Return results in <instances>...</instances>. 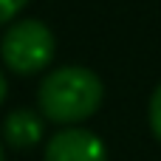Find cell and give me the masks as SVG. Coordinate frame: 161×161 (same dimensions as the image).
<instances>
[{"label": "cell", "instance_id": "1", "mask_svg": "<svg viewBox=\"0 0 161 161\" xmlns=\"http://www.w3.org/2000/svg\"><path fill=\"white\" fill-rule=\"evenodd\" d=\"M105 88L102 79L85 65H62L54 68L37 91V105L48 122L76 125L91 119L102 105Z\"/></svg>", "mask_w": 161, "mask_h": 161}, {"label": "cell", "instance_id": "2", "mask_svg": "<svg viewBox=\"0 0 161 161\" xmlns=\"http://www.w3.org/2000/svg\"><path fill=\"white\" fill-rule=\"evenodd\" d=\"M54 51H57V42H54L51 28L31 17L8 25V31L0 40V57L6 68L20 76H31L42 71L54 59Z\"/></svg>", "mask_w": 161, "mask_h": 161}, {"label": "cell", "instance_id": "3", "mask_svg": "<svg viewBox=\"0 0 161 161\" xmlns=\"http://www.w3.org/2000/svg\"><path fill=\"white\" fill-rule=\"evenodd\" d=\"M45 161H108L105 142L82 127L57 130L45 144Z\"/></svg>", "mask_w": 161, "mask_h": 161}, {"label": "cell", "instance_id": "4", "mask_svg": "<svg viewBox=\"0 0 161 161\" xmlns=\"http://www.w3.org/2000/svg\"><path fill=\"white\" fill-rule=\"evenodd\" d=\"M42 130H45V125H42L40 113H34L28 108L11 110L3 122V139L14 150H31L34 144H40Z\"/></svg>", "mask_w": 161, "mask_h": 161}, {"label": "cell", "instance_id": "5", "mask_svg": "<svg viewBox=\"0 0 161 161\" xmlns=\"http://www.w3.org/2000/svg\"><path fill=\"white\" fill-rule=\"evenodd\" d=\"M150 130L161 142V82H158V88L153 91V96H150Z\"/></svg>", "mask_w": 161, "mask_h": 161}, {"label": "cell", "instance_id": "6", "mask_svg": "<svg viewBox=\"0 0 161 161\" xmlns=\"http://www.w3.org/2000/svg\"><path fill=\"white\" fill-rule=\"evenodd\" d=\"M25 3H28V0H0V25L11 23V20L25 8Z\"/></svg>", "mask_w": 161, "mask_h": 161}, {"label": "cell", "instance_id": "7", "mask_svg": "<svg viewBox=\"0 0 161 161\" xmlns=\"http://www.w3.org/2000/svg\"><path fill=\"white\" fill-rule=\"evenodd\" d=\"M6 93H8V85H6V76H3V71H0V105H3V99H6Z\"/></svg>", "mask_w": 161, "mask_h": 161}, {"label": "cell", "instance_id": "8", "mask_svg": "<svg viewBox=\"0 0 161 161\" xmlns=\"http://www.w3.org/2000/svg\"><path fill=\"white\" fill-rule=\"evenodd\" d=\"M0 161H6V156H3V144H0Z\"/></svg>", "mask_w": 161, "mask_h": 161}]
</instances>
